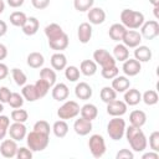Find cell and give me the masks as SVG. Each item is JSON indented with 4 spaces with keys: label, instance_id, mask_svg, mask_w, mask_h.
<instances>
[{
    "label": "cell",
    "instance_id": "58",
    "mask_svg": "<svg viewBox=\"0 0 159 159\" xmlns=\"http://www.w3.org/2000/svg\"><path fill=\"white\" fill-rule=\"evenodd\" d=\"M5 10V2L2 0H0V14H2Z\"/></svg>",
    "mask_w": 159,
    "mask_h": 159
},
{
    "label": "cell",
    "instance_id": "34",
    "mask_svg": "<svg viewBox=\"0 0 159 159\" xmlns=\"http://www.w3.org/2000/svg\"><path fill=\"white\" fill-rule=\"evenodd\" d=\"M21 94H22L24 99H26L29 102H35V101L39 99V96H37L35 84H25V86H22Z\"/></svg>",
    "mask_w": 159,
    "mask_h": 159
},
{
    "label": "cell",
    "instance_id": "1",
    "mask_svg": "<svg viewBox=\"0 0 159 159\" xmlns=\"http://www.w3.org/2000/svg\"><path fill=\"white\" fill-rule=\"evenodd\" d=\"M124 135H125L130 148L134 152L140 153V152H144L147 149L148 140H147V137H145L144 132L139 127H134L132 124L129 127H125Z\"/></svg>",
    "mask_w": 159,
    "mask_h": 159
},
{
    "label": "cell",
    "instance_id": "52",
    "mask_svg": "<svg viewBox=\"0 0 159 159\" xmlns=\"http://www.w3.org/2000/svg\"><path fill=\"white\" fill-rule=\"evenodd\" d=\"M7 76H9V67L5 63L0 62V80L6 78Z\"/></svg>",
    "mask_w": 159,
    "mask_h": 159
},
{
    "label": "cell",
    "instance_id": "47",
    "mask_svg": "<svg viewBox=\"0 0 159 159\" xmlns=\"http://www.w3.org/2000/svg\"><path fill=\"white\" fill-rule=\"evenodd\" d=\"M149 147L154 152H159V132L155 130L149 135Z\"/></svg>",
    "mask_w": 159,
    "mask_h": 159
},
{
    "label": "cell",
    "instance_id": "45",
    "mask_svg": "<svg viewBox=\"0 0 159 159\" xmlns=\"http://www.w3.org/2000/svg\"><path fill=\"white\" fill-rule=\"evenodd\" d=\"M10 125V119L7 116L0 114V140H2L5 138V135L7 134V129Z\"/></svg>",
    "mask_w": 159,
    "mask_h": 159
},
{
    "label": "cell",
    "instance_id": "48",
    "mask_svg": "<svg viewBox=\"0 0 159 159\" xmlns=\"http://www.w3.org/2000/svg\"><path fill=\"white\" fill-rule=\"evenodd\" d=\"M32 150L30 148L26 147H20L17 148V153H16V158L17 159H31L32 158Z\"/></svg>",
    "mask_w": 159,
    "mask_h": 159
},
{
    "label": "cell",
    "instance_id": "13",
    "mask_svg": "<svg viewBox=\"0 0 159 159\" xmlns=\"http://www.w3.org/2000/svg\"><path fill=\"white\" fill-rule=\"evenodd\" d=\"M17 144L14 139H2L0 144V153L4 158H14L17 153Z\"/></svg>",
    "mask_w": 159,
    "mask_h": 159
},
{
    "label": "cell",
    "instance_id": "24",
    "mask_svg": "<svg viewBox=\"0 0 159 159\" xmlns=\"http://www.w3.org/2000/svg\"><path fill=\"white\" fill-rule=\"evenodd\" d=\"M39 27H40V22L39 20L35 17V16H30L27 17L25 25L21 27L22 29V32L27 36H34L37 31H39Z\"/></svg>",
    "mask_w": 159,
    "mask_h": 159
},
{
    "label": "cell",
    "instance_id": "35",
    "mask_svg": "<svg viewBox=\"0 0 159 159\" xmlns=\"http://www.w3.org/2000/svg\"><path fill=\"white\" fill-rule=\"evenodd\" d=\"M26 20H27V16L22 11H14L10 15V22H11V25H14L16 27H22L25 25Z\"/></svg>",
    "mask_w": 159,
    "mask_h": 159
},
{
    "label": "cell",
    "instance_id": "16",
    "mask_svg": "<svg viewBox=\"0 0 159 159\" xmlns=\"http://www.w3.org/2000/svg\"><path fill=\"white\" fill-rule=\"evenodd\" d=\"M87 17H88L91 25H101L106 20V11L102 7H94V6H92L88 10Z\"/></svg>",
    "mask_w": 159,
    "mask_h": 159
},
{
    "label": "cell",
    "instance_id": "14",
    "mask_svg": "<svg viewBox=\"0 0 159 159\" xmlns=\"http://www.w3.org/2000/svg\"><path fill=\"white\" fill-rule=\"evenodd\" d=\"M51 94H52V98L57 102H63L68 98V94H70V89L67 87V84L60 82V83H55L52 86V91H51Z\"/></svg>",
    "mask_w": 159,
    "mask_h": 159
},
{
    "label": "cell",
    "instance_id": "26",
    "mask_svg": "<svg viewBox=\"0 0 159 159\" xmlns=\"http://www.w3.org/2000/svg\"><path fill=\"white\" fill-rule=\"evenodd\" d=\"M129 122H130L132 125L142 128L145 124V122H147V114H145V112H143L140 109L132 111L130 114H129Z\"/></svg>",
    "mask_w": 159,
    "mask_h": 159
},
{
    "label": "cell",
    "instance_id": "23",
    "mask_svg": "<svg viewBox=\"0 0 159 159\" xmlns=\"http://www.w3.org/2000/svg\"><path fill=\"white\" fill-rule=\"evenodd\" d=\"M134 58L137 61H139L140 63L142 62H148V61L152 60V50L148 46L139 45L134 50Z\"/></svg>",
    "mask_w": 159,
    "mask_h": 159
},
{
    "label": "cell",
    "instance_id": "37",
    "mask_svg": "<svg viewBox=\"0 0 159 159\" xmlns=\"http://www.w3.org/2000/svg\"><path fill=\"white\" fill-rule=\"evenodd\" d=\"M142 101L147 104V106H154L158 103L159 101V96L157 93V91L154 89H148L142 94Z\"/></svg>",
    "mask_w": 159,
    "mask_h": 159
},
{
    "label": "cell",
    "instance_id": "51",
    "mask_svg": "<svg viewBox=\"0 0 159 159\" xmlns=\"http://www.w3.org/2000/svg\"><path fill=\"white\" fill-rule=\"evenodd\" d=\"M50 1L51 0H31V4H32V6L35 9L43 10V9H46L50 5Z\"/></svg>",
    "mask_w": 159,
    "mask_h": 159
},
{
    "label": "cell",
    "instance_id": "2",
    "mask_svg": "<svg viewBox=\"0 0 159 159\" xmlns=\"http://www.w3.org/2000/svg\"><path fill=\"white\" fill-rule=\"evenodd\" d=\"M120 21H122V25H124L127 29L135 30V29H139L145 20H144V15L140 11L124 9L120 12Z\"/></svg>",
    "mask_w": 159,
    "mask_h": 159
},
{
    "label": "cell",
    "instance_id": "18",
    "mask_svg": "<svg viewBox=\"0 0 159 159\" xmlns=\"http://www.w3.org/2000/svg\"><path fill=\"white\" fill-rule=\"evenodd\" d=\"M92 25L89 22H82L77 29V37L81 43H88L92 39Z\"/></svg>",
    "mask_w": 159,
    "mask_h": 159
},
{
    "label": "cell",
    "instance_id": "30",
    "mask_svg": "<svg viewBox=\"0 0 159 159\" xmlns=\"http://www.w3.org/2000/svg\"><path fill=\"white\" fill-rule=\"evenodd\" d=\"M51 130L53 132V134L57 137V138H63L67 135L68 133V124L66 120L63 119H60V120H56L51 128Z\"/></svg>",
    "mask_w": 159,
    "mask_h": 159
},
{
    "label": "cell",
    "instance_id": "10",
    "mask_svg": "<svg viewBox=\"0 0 159 159\" xmlns=\"http://www.w3.org/2000/svg\"><path fill=\"white\" fill-rule=\"evenodd\" d=\"M127 108L128 106L125 104L124 101H119V99H114L109 103H107V113L112 117H122L123 114L127 113Z\"/></svg>",
    "mask_w": 159,
    "mask_h": 159
},
{
    "label": "cell",
    "instance_id": "56",
    "mask_svg": "<svg viewBox=\"0 0 159 159\" xmlns=\"http://www.w3.org/2000/svg\"><path fill=\"white\" fill-rule=\"evenodd\" d=\"M7 32V24L2 20H0V37H2Z\"/></svg>",
    "mask_w": 159,
    "mask_h": 159
},
{
    "label": "cell",
    "instance_id": "27",
    "mask_svg": "<svg viewBox=\"0 0 159 159\" xmlns=\"http://www.w3.org/2000/svg\"><path fill=\"white\" fill-rule=\"evenodd\" d=\"M80 113H81V117H82V118L88 119V120L92 122V120L96 119L97 116H98V108H97L94 104H92V103H86V104H83V106L81 107Z\"/></svg>",
    "mask_w": 159,
    "mask_h": 159
},
{
    "label": "cell",
    "instance_id": "20",
    "mask_svg": "<svg viewBox=\"0 0 159 159\" xmlns=\"http://www.w3.org/2000/svg\"><path fill=\"white\" fill-rule=\"evenodd\" d=\"M92 93H93L92 87L86 82H80L75 87V94H76V97L78 99L87 101V99H89L92 97Z\"/></svg>",
    "mask_w": 159,
    "mask_h": 159
},
{
    "label": "cell",
    "instance_id": "7",
    "mask_svg": "<svg viewBox=\"0 0 159 159\" xmlns=\"http://www.w3.org/2000/svg\"><path fill=\"white\" fill-rule=\"evenodd\" d=\"M93 61L99 65L102 68L104 67H109V66H114L116 65V60L113 57V55H111L107 50L104 48H98L93 52Z\"/></svg>",
    "mask_w": 159,
    "mask_h": 159
},
{
    "label": "cell",
    "instance_id": "50",
    "mask_svg": "<svg viewBox=\"0 0 159 159\" xmlns=\"http://www.w3.org/2000/svg\"><path fill=\"white\" fill-rule=\"evenodd\" d=\"M11 96V91L7 88V87H0V102L4 104V103H7L9 98Z\"/></svg>",
    "mask_w": 159,
    "mask_h": 159
},
{
    "label": "cell",
    "instance_id": "9",
    "mask_svg": "<svg viewBox=\"0 0 159 159\" xmlns=\"http://www.w3.org/2000/svg\"><path fill=\"white\" fill-rule=\"evenodd\" d=\"M7 133L10 135L11 139L16 140V142H21L26 138V134H27V128L24 123H20V122H14L12 124L9 125V129H7Z\"/></svg>",
    "mask_w": 159,
    "mask_h": 159
},
{
    "label": "cell",
    "instance_id": "12",
    "mask_svg": "<svg viewBox=\"0 0 159 159\" xmlns=\"http://www.w3.org/2000/svg\"><path fill=\"white\" fill-rule=\"evenodd\" d=\"M122 70L124 72V75L127 77H134L137 76L140 70H142V65L139 61H137L135 58H127L124 62H123V66H122Z\"/></svg>",
    "mask_w": 159,
    "mask_h": 159
},
{
    "label": "cell",
    "instance_id": "8",
    "mask_svg": "<svg viewBox=\"0 0 159 159\" xmlns=\"http://www.w3.org/2000/svg\"><path fill=\"white\" fill-rule=\"evenodd\" d=\"M139 29H140L142 37H144L147 40H153L159 35V24L157 20L144 21Z\"/></svg>",
    "mask_w": 159,
    "mask_h": 159
},
{
    "label": "cell",
    "instance_id": "44",
    "mask_svg": "<svg viewBox=\"0 0 159 159\" xmlns=\"http://www.w3.org/2000/svg\"><path fill=\"white\" fill-rule=\"evenodd\" d=\"M101 75L106 80H113L116 76L119 75V70H118V67L116 65L114 66H109V67H104V68L101 70Z\"/></svg>",
    "mask_w": 159,
    "mask_h": 159
},
{
    "label": "cell",
    "instance_id": "5",
    "mask_svg": "<svg viewBox=\"0 0 159 159\" xmlns=\"http://www.w3.org/2000/svg\"><path fill=\"white\" fill-rule=\"evenodd\" d=\"M80 109H81V107L76 101H66L57 109V116L60 119H63V120L72 119L80 114Z\"/></svg>",
    "mask_w": 159,
    "mask_h": 159
},
{
    "label": "cell",
    "instance_id": "28",
    "mask_svg": "<svg viewBox=\"0 0 159 159\" xmlns=\"http://www.w3.org/2000/svg\"><path fill=\"white\" fill-rule=\"evenodd\" d=\"M97 63L93 60H83L80 65V72L87 77H91L93 75H96L97 72Z\"/></svg>",
    "mask_w": 159,
    "mask_h": 159
},
{
    "label": "cell",
    "instance_id": "25",
    "mask_svg": "<svg viewBox=\"0 0 159 159\" xmlns=\"http://www.w3.org/2000/svg\"><path fill=\"white\" fill-rule=\"evenodd\" d=\"M125 31H127V27H125L124 25L117 22V24H113V25L109 27L108 35H109V37H111L113 41L119 42V41H122L123 35L125 34Z\"/></svg>",
    "mask_w": 159,
    "mask_h": 159
},
{
    "label": "cell",
    "instance_id": "54",
    "mask_svg": "<svg viewBox=\"0 0 159 159\" xmlns=\"http://www.w3.org/2000/svg\"><path fill=\"white\" fill-rule=\"evenodd\" d=\"M24 2H25V0H7V5H9L10 7H14V9L22 6Z\"/></svg>",
    "mask_w": 159,
    "mask_h": 159
},
{
    "label": "cell",
    "instance_id": "46",
    "mask_svg": "<svg viewBox=\"0 0 159 159\" xmlns=\"http://www.w3.org/2000/svg\"><path fill=\"white\" fill-rule=\"evenodd\" d=\"M34 130H36V132H40V133H43V134H47V135H50L51 128H50V124H48V122H46V120H43V119H40V120H37V122L34 124Z\"/></svg>",
    "mask_w": 159,
    "mask_h": 159
},
{
    "label": "cell",
    "instance_id": "42",
    "mask_svg": "<svg viewBox=\"0 0 159 159\" xmlns=\"http://www.w3.org/2000/svg\"><path fill=\"white\" fill-rule=\"evenodd\" d=\"M24 97L22 94L17 93V92H11V96L7 101V104L11 107V108H21L22 104H24Z\"/></svg>",
    "mask_w": 159,
    "mask_h": 159
},
{
    "label": "cell",
    "instance_id": "36",
    "mask_svg": "<svg viewBox=\"0 0 159 159\" xmlns=\"http://www.w3.org/2000/svg\"><path fill=\"white\" fill-rule=\"evenodd\" d=\"M99 96H101L102 102H104V103H109V102H112V101H114V99L117 98V92H116L112 87L106 86V87H103V88L101 89Z\"/></svg>",
    "mask_w": 159,
    "mask_h": 159
},
{
    "label": "cell",
    "instance_id": "60",
    "mask_svg": "<svg viewBox=\"0 0 159 159\" xmlns=\"http://www.w3.org/2000/svg\"><path fill=\"white\" fill-rule=\"evenodd\" d=\"M2 111H4V106H2V103L0 102V113H1Z\"/></svg>",
    "mask_w": 159,
    "mask_h": 159
},
{
    "label": "cell",
    "instance_id": "38",
    "mask_svg": "<svg viewBox=\"0 0 159 159\" xmlns=\"http://www.w3.org/2000/svg\"><path fill=\"white\" fill-rule=\"evenodd\" d=\"M80 68L76 66H66L65 68V77L70 81V82H76L80 80Z\"/></svg>",
    "mask_w": 159,
    "mask_h": 159
},
{
    "label": "cell",
    "instance_id": "6",
    "mask_svg": "<svg viewBox=\"0 0 159 159\" xmlns=\"http://www.w3.org/2000/svg\"><path fill=\"white\" fill-rule=\"evenodd\" d=\"M88 148H89L91 154L94 158L98 159V158L103 157L106 150H107L104 138L101 134H92L89 137V139H88Z\"/></svg>",
    "mask_w": 159,
    "mask_h": 159
},
{
    "label": "cell",
    "instance_id": "32",
    "mask_svg": "<svg viewBox=\"0 0 159 159\" xmlns=\"http://www.w3.org/2000/svg\"><path fill=\"white\" fill-rule=\"evenodd\" d=\"M26 62L31 68H40L43 66L45 58H43V55L40 52H31V53H29Z\"/></svg>",
    "mask_w": 159,
    "mask_h": 159
},
{
    "label": "cell",
    "instance_id": "57",
    "mask_svg": "<svg viewBox=\"0 0 159 159\" xmlns=\"http://www.w3.org/2000/svg\"><path fill=\"white\" fill-rule=\"evenodd\" d=\"M154 16L155 19H159V6H154Z\"/></svg>",
    "mask_w": 159,
    "mask_h": 159
},
{
    "label": "cell",
    "instance_id": "15",
    "mask_svg": "<svg viewBox=\"0 0 159 159\" xmlns=\"http://www.w3.org/2000/svg\"><path fill=\"white\" fill-rule=\"evenodd\" d=\"M92 128H93L92 122L88 120V119H84L82 117L78 118V119H76L75 123H73V129H75L76 134L81 135V137H84V135L89 134L91 130H92Z\"/></svg>",
    "mask_w": 159,
    "mask_h": 159
},
{
    "label": "cell",
    "instance_id": "17",
    "mask_svg": "<svg viewBox=\"0 0 159 159\" xmlns=\"http://www.w3.org/2000/svg\"><path fill=\"white\" fill-rule=\"evenodd\" d=\"M68 43H70V40H68V35L66 32H63L58 37L48 41V46L52 50H55L56 52H62L63 50H66L68 47Z\"/></svg>",
    "mask_w": 159,
    "mask_h": 159
},
{
    "label": "cell",
    "instance_id": "49",
    "mask_svg": "<svg viewBox=\"0 0 159 159\" xmlns=\"http://www.w3.org/2000/svg\"><path fill=\"white\" fill-rule=\"evenodd\" d=\"M133 158H134V154L129 149H120L116 154V159H133Z\"/></svg>",
    "mask_w": 159,
    "mask_h": 159
},
{
    "label": "cell",
    "instance_id": "29",
    "mask_svg": "<svg viewBox=\"0 0 159 159\" xmlns=\"http://www.w3.org/2000/svg\"><path fill=\"white\" fill-rule=\"evenodd\" d=\"M113 57L116 61L119 62H124L128 57H129V50L125 45L123 43H117L113 48Z\"/></svg>",
    "mask_w": 159,
    "mask_h": 159
},
{
    "label": "cell",
    "instance_id": "55",
    "mask_svg": "<svg viewBox=\"0 0 159 159\" xmlns=\"http://www.w3.org/2000/svg\"><path fill=\"white\" fill-rule=\"evenodd\" d=\"M6 56H7V48H6V46L4 43H0V62L2 60H5Z\"/></svg>",
    "mask_w": 159,
    "mask_h": 159
},
{
    "label": "cell",
    "instance_id": "33",
    "mask_svg": "<svg viewBox=\"0 0 159 159\" xmlns=\"http://www.w3.org/2000/svg\"><path fill=\"white\" fill-rule=\"evenodd\" d=\"M40 78L46 81L50 87H52L55 83H56V80H57V76H56V72L53 68H50V67H43L41 71H40Z\"/></svg>",
    "mask_w": 159,
    "mask_h": 159
},
{
    "label": "cell",
    "instance_id": "40",
    "mask_svg": "<svg viewBox=\"0 0 159 159\" xmlns=\"http://www.w3.org/2000/svg\"><path fill=\"white\" fill-rule=\"evenodd\" d=\"M11 75H12V80L15 81V83L17 86H25L27 82V77L25 75L24 71H21L20 68H12L11 70Z\"/></svg>",
    "mask_w": 159,
    "mask_h": 159
},
{
    "label": "cell",
    "instance_id": "11",
    "mask_svg": "<svg viewBox=\"0 0 159 159\" xmlns=\"http://www.w3.org/2000/svg\"><path fill=\"white\" fill-rule=\"evenodd\" d=\"M142 35L140 32L135 31V30H127L125 34L123 35V39H122V42L123 45H125L128 48H135L137 46L140 45L142 42Z\"/></svg>",
    "mask_w": 159,
    "mask_h": 159
},
{
    "label": "cell",
    "instance_id": "41",
    "mask_svg": "<svg viewBox=\"0 0 159 159\" xmlns=\"http://www.w3.org/2000/svg\"><path fill=\"white\" fill-rule=\"evenodd\" d=\"M11 119L14 122H20V123H25L29 119V113L25 109L21 108H14V111L11 112Z\"/></svg>",
    "mask_w": 159,
    "mask_h": 159
},
{
    "label": "cell",
    "instance_id": "19",
    "mask_svg": "<svg viewBox=\"0 0 159 159\" xmlns=\"http://www.w3.org/2000/svg\"><path fill=\"white\" fill-rule=\"evenodd\" d=\"M117 93H124L129 87H130V81L128 80L127 76H116L112 80V86H111Z\"/></svg>",
    "mask_w": 159,
    "mask_h": 159
},
{
    "label": "cell",
    "instance_id": "39",
    "mask_svg": "<svg viewBox=\"0 0 159 159\" xmlns=\"http://www.w3.org/2000/svg\"><path fill=\"white\" fill-rule=\"evenodd\" d=\"M35 88H36V92H37V96H39V99L40 98H42V97H45L47 93H48V91H50V84L46 82V81H43V80H37L35 83Z\"/></svg>",
    "mask_w": 159,
    "mask_h": 159
},
{
    "label": "cell",
    "instance_id": "31",
    "mask_svg": "<svg viewBox=\"0 0 159 159\" xmlns=\"http://www.w3.org/2000/svg\"><path fill=\"white\" fill-rule=\"evenodd\" d=\"M45 35H46V37H47V40L50 41V40H53V39H56V37H58L60 35H62L65 31L62 30V27L58 25V24H56V22H52V24H48L46 27H45Z\"/></svg>",
    "mask_w": 159,
    "mask_h": 159
},
{
    "label": "cell",
    "instance_id": "21",
    "mask_svg": "<svg viewBox=\"0 0 159 159\" xmlns=\"http://www.w3.org/2000/svg\"><path fill=\"white\" fill-rule=\"evenodd\" d=\"M50 62H51V66L55 71H62L67 66V57L62 52H55L51 56Z\"/></svg>",
    "mask_w": 159,
    "mask_h": 159
},
{
    "label": "cell",
    "instance_id": "3",
    "mask_svg": "<svg viewBox=\"0 0 159 159\" xmlns=\"http://www.w3.org/2000/svg\"><path fill=\"white\" fill-rule=\"evenodd\" d=\"M26 143L32 152H42L47 148L50 143V135L32 130L26 134Z\"/></svg>",
    "mask_w": 159,
    "mask_h": 159
},
{
    "label": "cell",
    "instance_id": "43",
    "mask_svg": "<svg viewBox=\"0 0 159 159\" xmlns=\"http://www.w3.org/2000/svg\"><path fill=\"white\" fill-rule=\"evenodd\" d=\"M94 4V0H73V6L77 11L84 12L88 11Z\"/></svg>",
    "mask_w": 159,
    "mask_h": 159
},
{
    "label": "cell",
    "instance_id": "22",
    "mask_svg": "<svg viewBox=\"0 0 159 159\" xmlns=\"http://www.w3.org/2000/svg\"><path fill=\"white\" fill-rule=\"evenodd\" d=\"M142 101V93L137 88H128L124 92V102L127 106H137Z\"/></svg>",
    "mask_w": 159,
    "mask_h": 159
},
{
    "label": "cell",
    "instance_id": "4",
    "mask_svg": "<svg viewBox=\"0 0 159 159\" xmlns=\"http://www.w3.org/2000/svg\"><path fill=\"white\" fill-rule=\"evenodd\" d=\"M125 120L122 117H113L107 124V133L111 139L120 140L125 132Z\"/></svg>",
    "mask_w": 159,
    "mask_h": 159
},
{
    "label": "cell",
    "instance_id": "53",
    "mask_svg": "<svg viewBox=\"0 0 159 159\" xmlns=\"http://www.w3.org/2000/svg\"><path fill=\"white\" fill-rule=\"evenodd\" d=\"M142 158H143V159H159V153L152 150V152H149V153H144V154L142 155Z\"/></svg>",
    "mask_w": 159,
    "mask_h": 159
},
{
    "label": "cell",
    "instance_id": "59",
    "mask_svg": "<svg viewBox=\"0 0 159 159\" xmlns=\"http://www.w3.org/2000/svg\"><path fill=\"white\" fill-rule=\"evenodd\" d=\"M149 2H150L153 6H159V0H149Z\"/></svg>",
    "mask_w": 159,
    "mask_h": 159
}]
</instances>
